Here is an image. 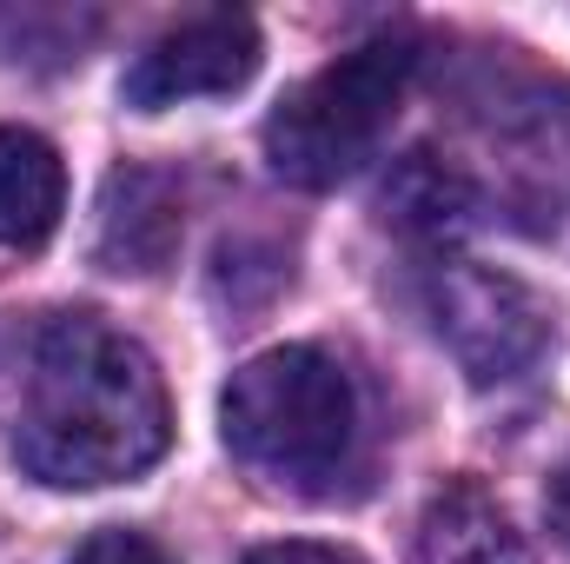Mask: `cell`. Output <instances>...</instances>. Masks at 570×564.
<instances>
[{
  "instance_id": "1",
  "label": "cell",
  "mask_w": 570,
  "mask_h": 564,
  "mask_svg": "<svg viewBox=\"0 0 570 564\" xmlns=\"http://www.w3.org/2000/svg\"><path fill=\"white\" fill-rule=\"evenodd\" d=\"M173 406L140 339L114 332L100 312H53L20 372L13 458L53 492H94L140 478L166 458Z\"/></svg>"
},
{
  "instance_id": "2",
  "label": "cell",
  "mask_w": 570,
  "mask_h": 564,
  "mask_svg": "<svg viewBox=\"0 0 570 564\" xmlns=\"http://www.w3.org/2000/svg\"><path fill=\"white\" fill-rule=\"evenodd\" d=\"M226 451L285 492H318L352 458L358 392L345 366L318 346H273L246 359L219 399Z\"/></svg>"
},
{
  "instance_id": "3",
  "label": "cell",
  "mask_w": 570,
  "mask_h": 564,
  "mask_svg": "<svg viewBox=\"0 0 570 564\" xmlns=\"http://www.w3.org/2000/svg\"><path fill=\"white\" fill-rule=\"evenodd\" d=\"M412 87V47L405 40H365L298 80L266 120V159L285 186L325 193L352 179L392 134Z\"/></svg>"
},
{
  "instance_id": "4",
  "label": "cell",
  "mask_w": 570,
  "mask_h": 564,
  "mask_svg": "<svg viewBox=\"0 0 570 564\" xmlns=\"http://www.w3.org/2000/svg\"><path fill=\"white\" fill-rule=\"evenodd\" d=\"M431 325L451 346V359L464 366L471 386H498L518 379L538 352H544V305L538 292L498 266H471V260H444L431 273Z\"/></svg>"
},
{
  "instance_id": "5",
  "label": "cell",
  "mask_w": 570,
  "mask_h": 564,
  "mask_svg": "<svg viewBox=\"0 0 570 564\" xmlns=\"http://www.w3.org/2000/svg\"><path fill=\"white\" fill-rule=\"evenodd\" d=\"M259 74V27L253 13H199L179 20L173 33H159L140 60L127 67V107L159 114L179 100H206V94H239Z\"/></svg>"
},
{
  "instance_id": "6",
  "label": "cell",
  "mask_w": 570,
  "mask_h": 564,
  "mask_svg": "<svg viewBox=\"0 0 570 564\" xmlns=\"http://www.w3.org/2000/svg\"><path fill=\"white\" fill-rule=\"evenodd\" d=\"M186 213H179V186L153 166H120L100 193V266L107 273H159L179 253Z\"/></svg>"
},
{
  "instance_id": "7",
  "label": "cell",
  "mask_w": 570,
  "mask_h": 564,
  "mask_svg": "<svg viewBox=\"0 0 570 564\" xmlns=\"http://www.w3.org/2000/svg\"><path fill=\"white\" fill-rule=\"evenodd\" d=\"M67 213V166L60 153L27 134V127H0V246L7 253H33L53 240Z\"/></svg>"
},
{
  "instance_id": "8",
  "label": "cell",
  "mask_w": 570,
  "mask_h": 564,
  "mask_svg": "<svg viewBox=\"0 0 570 564\" xmlns=\"http://www.w3.org/2000/svg\"><path fill=\"white\" fill-rule=\"evenodd\" d=\"M412 564H531V552L511 532V518L498 512V498L458 478L425 505L419 538H412Z\"/></svg>"
},
{
  "instance_id": "9",
  "label": "cell",
  "mask_w": 570,
  "mask_h": 564,
  "mask_svg": "<svg viewBox=\"0 0 570 564\" xmlns=\"http://www.w3.org/2000/svg\"><path fill=\"white\" fill-rule=\"evenodd\" d=\"M379 206H385L392 226L425 233V240H444V233H458V226L471 220L478 193H471V179H464L458 166H444V159H431V153H405V159L392 166Z\"/></svg>"
},
{
  "instance_id": "10",
  "label": "cell",
  "mask_w": 570,
  "mask_h": 564,
  "mask_svg": "<svg viewBox=\"0 0 570 564\" xmlns=\"http://www.w3.org/2000/svg\"><path fill=\"white\" fill-rule=\"evenodd\" d=\"M73 564H173V558H166V545H159V538L114 525V532H94V538L73 552Z\"/></svg>"
},
{
  "instance_id": "11",
  "label": "cell",
  "mask_w": 570,
  "mask_h": 564,
  "mask_svg": "<svg viewBox=\"0 0 570 564\" xmlns=\"http://www.w3.org/2000/svg\"><path fill=\"white\" fill-rule=\"evenodd\" d=\"M246 564H358V558H345L332 545H266V552H253Z\"/></svg>"
},
{
  "instance_id": "12",
  "label": "cell",
  "mask_w": 570,
  "mask_h": 564,
  "mask_svg": "<svg viewBox=\"0 0 570 564\" xmlns=\"http://www.w3.org/2000/svg\"><path fill=\"white\" fill-rule=\"evenodd\" d=\"M544 512H551V532L570 545V458L551 471V492H544Z\"/></svg>"
}]
</instances>
